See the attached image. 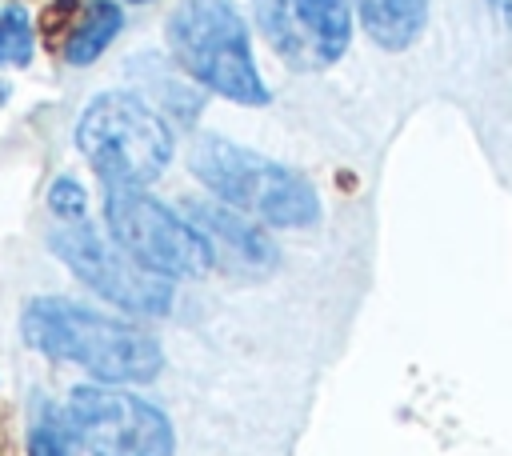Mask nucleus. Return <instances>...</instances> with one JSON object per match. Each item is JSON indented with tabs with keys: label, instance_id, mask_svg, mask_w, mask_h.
Returning a JSON list of instances; mask_svg holds the SVG:
<instances>
[{
	"label": "nucleus",
	"instance_id": "1",
	"mask_svg": "<svg viewBox=\"0 0 512 456\" xmlns=\"http://www.w3.org/2000/svg\"><path fill=\"white\" fill-rule=\"evenodd\" d=\"M20 332L36 352L80 364L104 384H144L164 368V352L144 328L64 296L32 300L20 316Z\"/></svg>",
	"mask_w": 512,
	"mask_h": 456
},
{
	"label": "nucleus",
	"instance_id": "2",
	"mask_svg": "<svg viewBox=\"0 0 512 456\" xmlns=\"http://www.w3.org/2000/svg\"><path fill=\"white\" fill-rule=\"evenodd\" d=\"M188 168L212 196L248 220L272 228H312L320 220V196L300 172L224 136H196Z\"/></svg>",
	"mask_w": 512,
	"mask_h": 456
},
{
	"label": "nucleus",
	"instance_id": "3",
	"mask_svg": "<svg viewBox=\"0 0 512 456\" xmlns=\"http://www.w3.org/2000/svg\"><path fill=\"white\" fill-rule=\"evenodd\" d=\"M176 64L232 104H268V84L252 56V36L232 0H184L168 20Z\"/></svg>",
	"mask_w": 512,
	"mask_h": 456
},
{
	"label": "nucleus",
	"instance_id": "4",
	"mask_svg": "<svg viewBox=\"0 0 512 456\" xmlns=\"http://www.w3.org/2000/svg\"><path fill=\"white\" fill-rule=\"evenodd\" d=\"M76 144L108 188L152 184L172 164V132L156 108L132 92H100L76 124Z\"/></svg>",
	"mask_w": 512,
	"mask_h": 456
},
{
	"label": "nucleus",
	"instance_id": "5",
	"mask_svg": "<svg viewBox=\"0 0 512 456\" xmlns=\"http://www.w3.org/2000/svg\"><path fill=\"white\" fill-rule=\"evenodd\" d=\"M104 220H108L112 244L124 248L140 268L164 280L204 276L216 264L208 236L188 216H176L168 204H160L144 188H108Z\"/></svg>",
	"mask_w": 512,
	"mask_h": 456
},
{
	"label": "nucleus",
	"instance_id": "6",
	"mask_svg": "<svg viewBox=\"0 0 512 456\" xmlns=\"http://www.w3.org/2000/svg\"><path fill=\"white\" fill-rule=\"evenodd\" d=\"M64 412L76 440L92 456H172L176 452L172 420L156 404L124 388L80 384L72 388Z\"/></svg>",
	"mask_w": 512,
	"mask_h": 456
},
{
	"label": "nucleus",
	"instance_id": "7",
	"mask_svg": "<svg viewBox=\"0 0 512 456\" xmlns=\"http://www.w3.org/2000/svg\"><path fill=\"white\" fill-rule=\"evenodd\" d=\"M52 252L104 300L136 316H164L172 308V284L148 268H140L124 248L108 244L92 224L76 220L48 236Z\"/></svg>",
	"mask_w": 512,
	"mask_h": 456
},
{
	"label": "nucleus",
	"instance_id": "8",
	"mask_svg": "<svg viewBox=\"0 0 512 456\" xmlns=\"http://www.w3.org/2000/svg\"><path fill=\"white\" fill-rule=\"evenodd\" d=\"M188 220L208 236V244H212L216 256L228 252V260H232L240 272H248V276H268V272L280 264V248L272 244V236H268L256 220L240 216V212L228 208V204L192 200V204H188Z\"/></svg>",
	"mask_w": 512,
	"mask_h": 456
},
{
	"label": "nucleus",
	"instance_id": "9",
	"mask_svg": "<svg viewBox=\"0 0 512 456\" xmlns=\"http://www.w3.org/2000/svg\"><path fill=\"white\" fill-rule=\"evenodd\" d=\"M288 24L296 28V48L304 52V40H308V52L320 64L340 60L352 44L348 0H280V16L272 12L268 28H288Z\"/></svg>",
	"mask_w": 512,
	"mask_h": 456
},
{
	"label": "nucleus",
	"instance_id": "10",
	"mask_svg": "<svg viewBox=\"0 0 512 456\" xmlns=\"http://www.w3.org/2000/svg\"><path fill=\"white\" fill-rule=\"evenodd\" d=\"M360 28L384 52H404L428 24V0H356Z\"/></svg>",
	"mask_w": 512,
	"mask_h": 456
},
{
	"label": "nucleus",
	"instance_id": "11",
	"mask_svg": "<svg viewBox=\"0 0 512 456\" xmlns=\"http://www.w3.org/2000/svg\"><path fill=\"white\" fill-rule=\"evenodd\" d=\"M120 28H124V12H120V4H112V0H92V4L84 8V16L68 28L64 60L76 64V68L92 64V60L120 36Z\"/></svg>",
	"mask_w": 512,
	"mask_h": 456
},
{
	"label": "nucleus",
	"instance_id": "12",
	"mask_svg": "<svg viewBox=\"0 0 512 456\" xmlns=\"http://www.w3.org/2000/svg\"><path fill=\"white\" fill-rule=\"evenodd\" d=\"M76 432L68 424V412L40 404L28 428V456H72L76 452Z\"/></svg>",
	"mask_w": 512,
	"mask_h": 456
},
{
	"label": "nucleus",
	"instance_id": "13",
	"mask_svg": "<svg viewBox=\"0 0 512 456\" xmlns=\"http://www.w3.org/2000/svg\"><path fill=\"white\" fill-rule=\"evenodd\" d=\"M28 60H32V20L24 4H8L0 12V64L24 68Z\"/></svg>",
	"mask_w": 512,
	"mask_h": 456
},
{
	"label": "nucleus",
	"instance_id": "14",
	"mask_svg": "<svg viewBox=\"0 0 512 456\" xmlns=\"http://www.w3.org/2000/svg\"><path fill=\"white\" fill-rule=\"evenodd\" d=\"M48 208L60 216V220H84V208H88V192L72 180V176H60L52 188H48Z\"/></svg>",
	"mask_w": 512,
	"mask_h": 456
},
{
	"label": "nucleus",
	"instance_id": "15",
	"mask_svg": "<svg viewBox=\"0 0 512 456\" xmlns=\"http://www.w3.org/2000/svg\"><path fill=\"white\" fill-rule=\"evenodd\" d=\"M488 8H492V16L512 32V0H488Z\"/></svg>",
	"mask_w": 512,
	"mask_h": 456
},
{
	"label": "nucleus",
	"instance_id": "16",
	"mask_svg": "<svg viewBox=\"0 0 512 456\" xmlns=\"http://www.w3.org/2000/svg\"><path fill=\"white\" fill-rule=\"evenodd\" d=\"M4 100H8V84L0 80V104H4Z\"/></svg>",
	"mask_w": 512,
	"mask_h": 456
},
{
	"label": "nucleus",
	"instance_id": "17",
	"mask_svg": "<svg viewBox=\"0 0 512 456\" xmlns=\"http://www.w3.org/2000/svg\"><path fill=\"white\" fill-rule=\"evenodd\" d=\"M128 4H148V0H128Z\"/></svg>",
	"mask_w": 512,
	"mask_h": 456
}]
</instances>
